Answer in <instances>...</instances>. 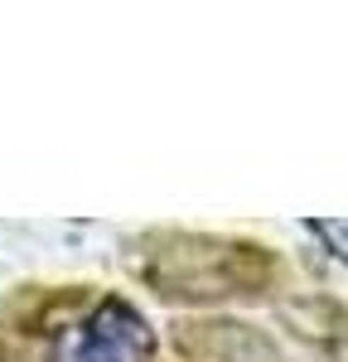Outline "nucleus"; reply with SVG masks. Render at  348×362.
Returning a JSON list of instances; mask_svg holds the SVG:
<instances>
[{"label": "nucleus", "instance_id": "obj_1", "mask_svg": "<svg viewBox=\"0 0 348 362\" xmlns=\"http://www.w3.org/2000/svg\"><path fill=\"white\" fill-rule=\"evenodd\" d=\"M150 329L131 305L102 300L78 324H68L54 343V362H145Z\"/></svg>", "mask_w": 348, "mask_h": 362}, {"label": "nucleus", "instance_id": "obj_2", "mask_svg": "<svg viewBox=\"0 0 348 362\" xmlns=\"http://www.w3.org/2000/svg\"><path fill=\"white\" fill-rule=\"evenodd\" d=\"M310 232H315V237H324V242H329V251L348 261V223H315Z\"/></svg>", "mask_w": 348, "mask_h": 362}]
</instances>
